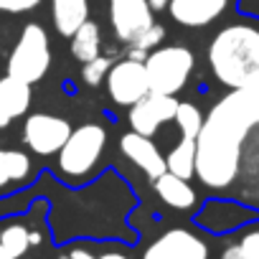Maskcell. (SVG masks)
Wrapping results in <instances>:
<instances>
[{
    "mask_svg": "<svg viewBox=\"0 0 259 259\" xmlns=\"http://www.w3.org/2000/svg\"><path fill=\"white\" fill-rule=\"evenodd\" d=\"M155 23L148 0H109V26L119 44H133Z\"/></svg>",
    "mask_w": 259,
    "mask_h": 259,
    "instance_id": "cell-8",
    "label": "cell"
},
{
    "mask_svg": "<svg viewBox=\"0 0 259 259\" xmlns=\"http://www.w3.org/2000/svg\"><path fill=\"white\" fill-rule=\"evenodd\" d=\"M143 259H208L206 241L188 229H168L143 254Z\"/></svg>",
    "mask_w": 259,
    "mask_h": 259,
    "instance_id": "cell-9",
    "label": "cell"
},
{
    "mask_svg": "<svg viewBox=\"0 0 259 259\" xmlns=\"http://www.w3.org/2000/svg\"><path fill=\"white\" fill-rule=\"evenodd\" d=\"M236 11L246 18L259 21V0H236Z\"/></svg>",
    "mask_w": 259,
    "mask_h": 259,
    "instance_id": "cell-25",
    "label": "cell"
},
{
    "mask_svg": "<svg viewBox=\"0 0 259 259\" xmlns=\"http://www.w3.org/2000/svg\"><path fill=\"white\" fill-rule=\"evenodd\" d=\"M211 74L229 89L259 84V23L236 21L224 26L206 51Z\"/></svg>",
    "mask_w": 259,
    "mask_h": 259,
    "instance_id": "cell-2",
    "label": "cell"
},
{
    "mask_svg": "<svg viewBox=\"0 0 259 259\" xmlns=\"http://www.w3.org/2000/svg\"><path fill=\"white\" fill-rule=\"evenodd\" d=\"M51 69V44H49V33L44 26L38 23H28L11 56H8V74L16 79H23L28 84H38L46 71Z\"/></svg>",
    "mask_w": 259,
    "mask_h": 259,
    "instance_id": "cell-5",
    "label": "cell"
},
{
    "mask_svg": "<svg viewBox=\"0 0 259 259\" xmlns=\"http://www.w3.org/2000/svg\"><path fill=\"white\" fill-rule=\"evenodd\" d=\"M163 38H165V26L153 23L140 38H135L133 44H130V54H127V56H130V59H138V61H145L148 54L163 44Z\"/></svg>",
    "mask_w": 259,
    "mask_h": 259,
    "instance_id": "cell-21",
    "label": "cell"
},
{
    "mask_svg": "<svg viewBox=\"0 0 259 259\" xmlns=\"http://www.w3.org/2000/svg\"><path fill=\"white\" fill-rule=\"evenodd\" d=\"M0 259H6V251H3V246H0Z\"/></svg>",
    "mask_w": 259,
    "mask_h": 259,
    "instance_id": "cell-30",
    "label": "cell"
},
{
    "mask_svg": "<svg viewBox=\"0 0 259 259\" xmlns=\"http://www.w3.org/2000/svg\"><path fill=\"white\" fill-rule=\"evenodd\" d=\"M102 54V31L94 21H87L74 36H71V56L81 64L97 59Z\"/></svg>",
    "mask_w": 259,
    "mask_h": 259,
    "instance_id": "cell-17",
    "label": "cell"
},
{
    "mask_svg": "<svg viewBox=\"0 0 259 259\" xmlns=\"http://www.w3.org/2000/svg\"><path fill=\"white\" fill-rule=\"evenodd\" d=\"M148 3H150V8H153L155 13H160V11H168L170 0H148Z\"/></svg>",
    "mask_w": 259,
    "mask_h": 259,
    "instance_id": "cell-28",
    "label": "cell"
},
{
    "mask_svg": "<svg viewBox=\"0 0 259 259\" xmlns=\"http://www.w3.org/2000/svg\"><path fill=\"white\" fill-rule=\"evenodd\" d=\"M173 122L178 124L183 138H193L196 140L198 133H201V127H203V114H201V109L193 102H178Z\"/></svg>",
    "mask_w": 259,
    "mask_h": 259,
    "instance_id": "cell-20",
    "label": "cell"
},
{
    "mask_svg": "<svg viewBox=\"0 0 259 259\" xmlns=\"http://www.w3.org/2000/svg\"><path fill=\"white\" fill-rule=\"evenodd\" d=\"M51 21L59 36L71 38L89 21V0H51Z\"/></svg>",
    "mask_w": 259,
    "mask_h": 259,
    "instance_id": "cell-15",
    "label": "cell"
},
{
    "mask_svg": "<svg viewBox=\"0 0 259 259\" xmlns=\"http://www.w3.org/2000/svg\"><path fill=\"white\" fill-rule=\"evenodd\" d=\"M41 3L44 0H0V13H28Z\"/></svg>",
    "mask_w": 259,
    "mask_h": 259,
    "instance_id": "cell-23",
    "label": "cell"
},
{
    "mask_svg": "<svg viewBox=\"0 0 259 259\" xmlns=\"http://www.w3.org/2000/svg\"><path fill=\"white\" fill-rule=\"evenodd\" d=\"M31 170H33V163L23 150H3L0 148V188L28 181Z\"/></svg>",
    "mask_w": 259,
    "mask_h": 259,
    "instance_id": "cell-16",
    "label": "cell"
},
{
    "mask_svg": "<svg viewBox=\"0 0 259 259\" xmlns=\"http://www.w3.org/2000/svg\"><path fill=\"white\" fill-rule=\"evenodd\" d=\"M119 150L127 160H133L140 170H145L150 181L168 170L165 158L158 150V145L148 135H140V133H135V130H130V133H124L119 138Z\"/></svg>",
    "mask_w": 259,
    "mask_h": 259,
    "instance_id": "cell-12",
    "label": "cell"
},
{
    "mask_svg": "<svg viewBox=\"0 0 259 259\" xmlns=\"http://www.w3.org/2000/svg\"><path fill=\"white\" fill-rule=\"evenodd\" d=\"M104 84H107L109 99L119 107H133L135 102L150 94V79H148L145 61L130 59V56L112 64Z\"/></svg>",
    "mask_w": 259,
    "mask_h": 259,
    "instance_id": "cell-6",
    "label": "cell"
},
{
    "mask_svg": "<svg viewBox=\"0 0 259 259\" xmlns=\"http://www.w3.org/2000/svg\"><path fill=\"white\" fill-rule=\"evenodd\" d=\"M239 246H241V251H244L246 259H259V229L256 231H246L241 236Z\"/></svg>",
    "mask_w": 259,
    "mask_h": 259,
    "instance_id": "cell-24",
    "label": "cell"
},
{
    "mask_svg": "<svg viewBox=\"0 0 259 259\" xmlns=\"http://www.w3.org/2000/svg\"><path fill=\"white\" fill-rule=\"evenodd\" d=\"M109 69H112V59L99 54L97 59H92V61L84 64V69H81V79H84L89 87H99V84L107 79Z\"/></svg>",
    "mask_w": 259,
    "mask_h": 259,
    "instance_id": "cell-22",
    "label": "cell"
},
{
    "mask_svg": "<svg viewBox=\"0 0 259 259\" xmlns=\"http://www.w3.org/2000/svg\"><path fill=\"white\" fill-rule=\"evenodd\" d=\"M221 259H246V256H244V251H241L239 244H231V246H226L221 251Z\"/></svg>",
    "mask_w": 259,
    "mask_h": 259,
    "instance_id": "cell-26",
    "label": "cell"
},
{
    "mask_svg": "<svg viewBox=\"0 0 259 259\" xmlns=\"http://www.w3.org/2000/svg\"><path fill=\"white\" fill-rule=\"evenodd\" d=\"M259 124V84L229 89L208 114L196 138V176L211 191L229 188L241 165L249 133Z\"/></svg>",
    "mask_w": 259,
    "mask_h": 259,
    "instance_id": "cell-1",
    "label": "cell"
},
{
    "mask_svg": "<svg viewBox=\"0 0 259 259\" xmlns=\"http://www.w3.org/2000/svg\"><path fill=\"white\" fill-rule=\"evenodd\" d=\"M165 165L178 178L191 181L196 176V140L193 138H181L178 145H173V150L168 153Z\"/></svg>",
    "mask_w": 259,
    "mask_h": 259,
    "instance_id": "cell-18",
    "label": "cell"
},
{
    "mask_svg": "<svg viewBox=\"0 0 259 259\" xmlns=\"http://www.w3.org/2000/svg\"><path fill=\"white\" fill-rule=\"evenodd\" d=\"M33 231L23 224H8L0 229V246L6 251V259H21L33 246Z\"/></svg>",
    "mask_w": 259,
    "mask_h": 259,
    "instance_id": "cell-19",
    "label": "cell"
},
{
    "mask_svg": "<svg viewBox=\"0 0 259 259\" xmlns=\"http://www.w3.org/2000/svg\"><path fill=\"white\" fill-rule=\"evenodd\" d=\"M153 191L160 196V201L176 211H188L196 206V191L186 178H178L176 173L165 170L163 176L153 178Z\"/></svg>",
    "mask_w": 259,
    "mask_h": 259,
    "instance_id": "cell-14",
    "label": "cell"
},
{
    "mask_svg": "<svg viewBox=\"0 0 259 259\" xmlns=\"http://www.w3.org/2000/svg\"><path fill=\"white\" fill-rule=\"evenodd\" d=\"M236 0H170L168 13L183 28H206L216 23Z\"/></svg>",
    "mask_w": 259,
    "mask_h": 259,
    "instance_id": "cell-11",
    "label": "cell"
},
{
    "mask_svg": "<svg viewBox=\"0 0 259 259\" xmlns=\"http://www.w3.org/2000/svg\"><path fill=\"white\" fill-rule=\"evenodd\" d=\"M66 259H97V256L92 251H87V249H71Z\"/></svg>",
    "mask_w": 259,
    "mask_h": 259,
    "instance_id": "cell-27",
    "label": "cell"
},
{
    "mask_svg": "<svg viewBox=\"0 0 259 259\" xmlns=\"http://www.w3.org/2000/svg\"><path fill=\"white\" fill-rule=\"evenodd\" d=\"M148 79H150V92L158 94H170L176 97L191 79L196 69V56L188 46H158L148 54L145 59Z\"/></svg>",
    "mask_w": 259,
    "mask_h": 259,
    "instance_id": "cell-4",
    "label": "cell"
},
{
    "mask_svg": "<svg viewBox=\"0 0 259 259\" xmlns=\"http://www.w3.org/2000/svg\"><path fill=\"white\" fill-rule=\"evenodd\" d=\"M71 130L74 127L69 124V119H64L59 114L36 112V114H28L26 122H23V143L31 153L49 158V155H56L64 148V143L71 135Z\"/></svg>",
    "mask_w": 259,
    "mask_h": 259,
    "instance_id": "cell-7",
    "label": "cell"
},
{
    "mask_svg": "<svg viewBox=\"0 0 259 259\" xmlns=\"http://www.w3.org/2000/svg\"><path fill=\"white\" fill-rule=\"evenodd\" d=\"M97 259H130V256L122 254V251H104V254H99Z\"/></svg>",
    "mask_w": 259,
    "mask_h": 259,
    "instance_id": "cell-29",
    "label": "cell"
},
{
    "mask_svg": "<svg viewBox=\"0 0 259 259\" xmlns=\"http://www.w3.org/2000/svg\"><path fill=\"white\" fill-rule=\"evenodd\" d=\"M107 148V130L97 122L79 124L71 130L69 140L56 153L59 155V173L69 183H81L99 163L102 153Z\"/></svg>",
    "mask_w": 259,
    "mask_h": 259,
    "instance_id": "cell-3",
    "label": "cell"
},
{
    "mask_svg": "<svg viewBox=\"0 0 259 259\" xmlns=\"http://www.w3.org/2000/svg\"><path fill=\"white\" fill-rule=\"evenodd\" d=\"M176 107H178L176 97L150 92L148 97H143L140 102H135L133 107H130V117H127L130 127H133L135 133H140V135L153 138L165 122H173Z\"/></svg>",
    "mask_w": 259,
    "mask_h": 259,
    "instance_id": "cell-10",
    "label": "cell"
},
{
    "mask_svg": "<svg viewBox=\"0 0 259 259\" xmlns=\"http://www.w3.org/2000/svg\"><path fill=\"white\" fill-rule=\"evenodd\" d=\"M31 87L28 81L23 79H16L11 74H6L3 79H0V130L8 127L13 119L23 117L31 107Z\"/></svg>",
    "mask_w": 259,
    "mask_h": 259,
    "instance_id": "cell-13",
    "label": "cell"
}]
</instances>
